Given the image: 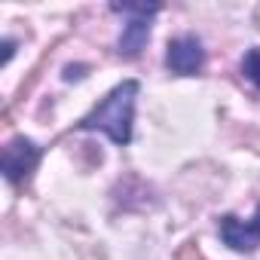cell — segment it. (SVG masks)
Instances as JSON below:
<instances>
[{"label":"cell","instance_id":"cell-1","mask_svg":"<svg viewBox=\"0 0 260 260\" xmlns=\"http://www.w3.org/2000/svg\"><path fill=\"white\" fill-rule=\"evenodd\" d=\"M138 92H141L138 80H122L101 98V104L92 107V113H86L80 119V128L83 132H104L113 144L125 147L132 141V119H135Z\"/></svg>","mask_w":260,"mask_h":260},{"label":"cell","instance_id":"cell-2","mask_svg":"<svg viewBox=\"0 0 260 260\" xmlns=\"http://www.w3.org/2000/svg\"><path fill=\"white\" fill-rule=\"evenodd\" d=\"M110 10L132 16V19L125 22L116 46H119V55L122 58H138L141 49L147 46V37H150V16L159 13V4H113Z\"/></svg>","mask_w":260,"mask_h":260},{"label":"cell","instance_id":"cell-3","mask_svg":"<svg viewBox=\"0 0 260 260\" xmlns=\"http://www.w3.org/2000/svg\"><path fill=\"white\" fill-rule=\"evenodd\" d=\"M205 64V49L196 37L184 34V37H175L169 40V49H166V68L172 74H181V77H193L199 74Z\"/></svg>","mask_w":260,"mask_h":260},{"label":"cell","instance_id":"cell-4","mask_svg":"<svg viewBox=\"0 0 260 260\" xmlns=\"http://www.w3.org/2000/svg\"><path fill=\"white\" fill-rule=\"evenodd\" d=\"M37 159H40V147L31 141V138H25V135H19V138H13L7 147H4V156H0V169H4V178L7 181H22L34 166H37Z\"/></svg>","mask_w":260,"mask_h":260},{"label":"cell","instance_id":"cell-5","mask_svg":"<svg viewBox=\"0 0 260 260\" xmlns=\"http://www.w3.org/2000/svg\"><path fill=\"white\" fill-rule=\"evenodd\" d=\"M220 239L233 251H242V254L257 251L260 248V208H257V217H251V220H239L236 214H223L220 217Z\"/></svg>","mask_w":260,"mask_h":260},{"label":"cell","instance_id":"cell-6","mask_svg":"<svg viewBox=\"0 0 260 260\" xmlns=\"http://www.w3.org/2000/svg\"><path fill=\"white\" fill-rule=\"evenodd\" d=\"M242 71H245V77L260 89V49H251V52L242 58Z\"/></svg>","mask_w":260,"mask_h":260},{"label":"cell","instance_id":"cell-7","mask_svg":"<svg viewBox=\"0 0 260 260\" xmlns=\"http://www.w3.org/2000/svg\"><path fill=\"white\" fill-rule=\"evenodd\" d=\"M13 52H16V40H4V64L13 58Z\"/></svg>","mask_w":260,"mask_h":260}]
</instances>
